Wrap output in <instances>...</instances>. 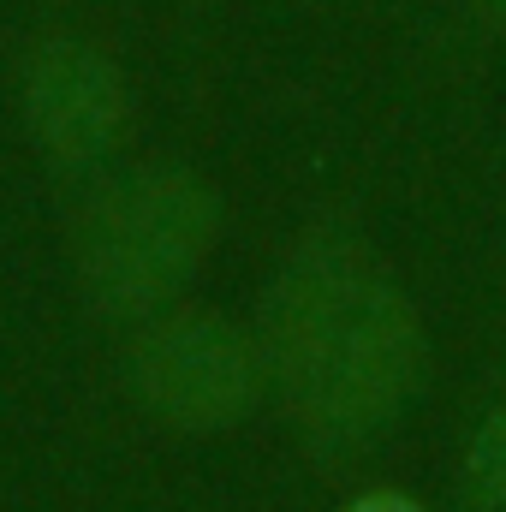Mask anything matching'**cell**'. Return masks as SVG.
<instances>
[{"instance_id":"4","label":"cell","mask_w":506,"mask_h":512,"mask_svg":"<svg viewBox=\"0 0 506 512\" xmlns=\"http://www.w3.org/2000/svg\"><path fill=\"white\" fill-rule=\"evenodd\" d=\"M24 120L66 173L108 161L126 137V78L84 36H42L24 60Z\"/></svg>"},{"instance_id":"2","label":"cell","mask_w":506,"mask_h":512,"mask_svg":"<svg viewBox=\"0 0 506 512\" xmlns=\"http://www.w3.org/2000/svg\"><path fill=\"white\" fill-rule=\"evenodd\" d=\"M221 233L215 191L185 167H143L114 179L78 233V274L102 316L155 322L203 268Z\"/></svg>"},{"instance_id":"5","label":"cell","mask_w":506,"mask_h":512,"mask_svg":"<svg viewBox=\"0 0 506 512\" xmlns=\"http://www.w3.org/2000/svg\"><path fill=\"white\" fill-rule=\"evenodd\" d=\"M465 471H471V489H477L489 507L506 512V411H495V417L477 429Z\"/></svg>"},{"instance_id":"1","label":"cell","mask_w":506,"mask_h":512,"mask_svg":"<svg viewBox=\"0 0 506 512\" xmlns=\"http://www.w3.org/2000/svg\"><path fill=\"white\" fill-rule=\"evenodd\" d=\"M262 364L316 453H358L423 382V328L364 245L316 233L262 298Z\"/></svg>"},{"instance_id":"6","label":"cell","mask_w":506,"mask_h":512,"mask_svg":"<svg viewBox=\"0 0 506 512\" xmlns=\"http://www.w3.org/2000/svg\"><path fill=\"white\" fill-rule=\"evenodd\" d=\"M346 512H429V507H423V501H411V495H399V489H376V495L352 501Z\"/></svg>"},{"instance_id":"3","label":"cell","mask_w":506,"mask_h":512,"mask_svg":"<svg viewBox=\"0 0 506 512\" xmlns=\"http://www.w3.org/2000/svg\"><path fill=\"white\" fill-rule=\"evenodd\" d=\"M268 364L239 322L209 310H173L131 346V387L167 429H227L262 399Z\"/></svg>"},{"instance_id":"7","label":"cell","mask_w":506,"mask_h":512,"mask_svg":"<svg viewBox=\"0 0 506 512\" xmlns=\"http://www.w3.org/2000/svg\"><path fill=\"white\" fill-rule=\"evenodd\" d=\"M483 6H489V12H495V18L506 24V0H483Z\"/></svg>"}]
</instances>
